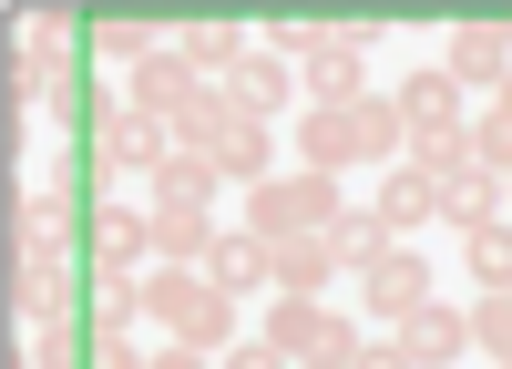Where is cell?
<instances>
[{
  "label": "cell",
  "instance_id": "1",
  "mask_svg": "<svg viewBox=\"0 0 512 369\" xmlns=\"http://www.w3.org/2000/svg\"><path fill=\"white\" fill-rule=\"evenodd\" d=\"M410 154V123H400V93H359V103H328L297 123V164L318 175H349V164H400Z\"/></svg>",
  "mask_w": 512,
  "mask_h": 369
},
{
  "label": "cell",
  "instance_id": "2",
  "mask_svg": "<svg viewBox=\"0 0 512 369\" xmlns=\"http://www.w3.org/2000/svg\"><path fill=\"white\" fill-rule=\"evenodd\" d=\"M144 287H154V328L164 339H185V349H205V359H226L246 328H236V298L226 287H205V267H144Z\"/></svg>",
  "mask_w": 512,
  "mask_h": 369
},
{
  "label": "cell",
  "instance_id": "3",
  "mask_svg": "<svg viewBox=\"0 0 512 369\" xmlns=\"http://www.w3.org/2000/svg\"><path fill=\"white\" fill-rule=\"evenodd\" d=\"M338 216H349V195H338V175H318V164H287V175H267L246 195V226L287 246V236H328Z\"/></svg>",
  "mask_w": 512,
  "mask_h": 369
},
{
  "label": "cell",
  "instance_id": "4",
  "mask_svg": "<svg viewBox=\"0 0 512 369\" xmlns=\"http://www.w3.org/2000/svg\"><path fill=\"white\" fill-rule=\"evenodd\" d=\"M11 318H21V328H62V318H82V287H72L62 236H11Z\"/></svg>",
  "mask_w": 512,
  "mask_h": 369
},
{
  "label": "cell",
  "instance_id": "5",
  "mask_svg": "<svg viewBox=\"0 0 512 369\" xmlns=\"http://www.w3.org/2000/svg\"><path fill=\"white\" fill-rule=\"evenodd\" d=\"M93 164L103 175H164L175 164V123H154V113H134V103H103V134H93Z\"/></svg>",
  "mask_w": 512,
  "mask_h": 369
},
{
  "label": "cell",
  "instance_id": "6",
  "mask_svg": "<svg viewBox=\"0 0 512 369\" xmlns=\"http://www.w3.org/2000/svg\"><path fill=\"white\" fill-rule=\"evenodd\" d=\"M369 21H328V41H318V52L308 62H297V93H308V113H328V103H359L369 93V82H359V52H369Z\"/></svg>",
  "mask_w": 512,
  "mask_h": 369
},
{
  "label": "cell",
  "instance_id": "7",
  "mask_svg": "<svg viewBox=\"0 0 512 369\" xmlns=\"http://www.w3.org/2000/svg\"><path fill=\"white\" fill-rule=\"evenodd\" d=\"M349 287H359V308H369L379 328H410L420 308H431V267H420L410 246H390V257H369V267H359Z\"/></svg>",
  "mask_w": 512,
  "mask_h": 369
},
{
  "label": "cell",
  "instance_id": "8",
  "mask_svg": "<svg viewBox=\"0 0 512 369\" xmlns=\"http://www.w3.org/2000/svg\"><path fill=\"white\" fill-rule=\"evenodd\" d=\"M441 72L461 82V93H502V82H512V31L502 21H461L451 52H441Z\"/></svg>",
  "mask_w": 512,
  "mask_h": 369
},
{
  "label": "cell",
  "instance_id": "9",
  "mask_svg": "<svg viewBox=\"0 0 512 369\" xmlns=\"http://www.w3.org/2000/svg\"><path fill=\"white\" fill-rule=\"evenodd\" d=\"M144 318H154L144 267H93V287H82V328H93V339H113V328H144Z\"/></svg>",
  "mask_w": 512,
  "mask_h": 369
},
{
  "label": "cell",
  "instance_id": "10",
  "mask_svg": "<svg viewBox=\"0 0 512 369\" xmlns=\"http://www.w3.org/2000/svg\"><path fill=\"white\" fill-rule=\"evenodd\" d=\"M205 287H226L236 308L256 298V287H277V257H267V236H256V226H226L216 246H205Z\"/></svg>",
  "mask_w": 512,
  "mask_h": 369
},
{
  "label": "cell",
  "instance_id": "11",
  "mask_svg": "<svg viewBox=\"0 0 512 369\" xmlns=\"http://www.w3.org/2000/svg\"><path fill=\"white\" fill-rule=\"evenodd\" d=\"M164 41L185 52L195 82H236V62L256 52V31H236V21H164Z\"/></svg>",
  "mask_w": 512,
  "mask_h": 369
},
{
  "label": "cell",
  "instance_id": "12",
  "mask_svg": "<svg viewBox=\"0 0 512 369\" xmlns=\"http://www.w3.org/2000/svg\"><path fill=\"white\" fill-rule=\"evenodd\" d=\"M195 93H205V82L185 72V52H175V41H164L154 62H134V72H123V103H134V113H154V123H175Z\"/></svg>",
  "mask_w": 512,
  "mask_h": 369
},
{
  "label": "cell",
  "instance_id": "13",
  "mask_svg": "<svg viewBox=\"0 0 512 369\" xmlns=\"http://www.w3.org/2000/svg\"><path fill=\"white\" fill-rule=\"evenodd\" d=\"M400 123H410V144H431V134H472V123H461V82L431 62V72H410L400 82Z\"/></svg>",
  "mask_w": 512,
  "mask_h": 369
},
{
  "label": "cell",
  "instance_id": "14",
  "mask_svg": "<svg viewBox=\"0 0 512 369\" xmlns=\"http://www.w3.org/2000/svg\"><path fill=\"white\" fill-rule=\"evenodd\" d=\"M400 349H410V369H461V359H472V308H420L410 328H400Z\"/></svg>",
  "mask_w": 512,
  "mask_h": 369
},
{
  "label": "cell",
  "instance_id": "15",
  "mask_svg": "<svg viewBox=\"0 0 512 369\" xmlns=\"http://www.w3.org/2000/svg\"><path fill=\"white\" fill-rule=\"evenodd\" d=\"M226 103H236L246 123H277V113L297 103V62H277V52H246V62H236V82H226Z\"/></svg>",
  "mask_w": 512,
  "mask_h": 369
},
{
  "label": "cell",
  "instance_id": "16",
  "mask_svg": "<svg viewBox=\"0 0 512 369\" xmlns=\"http://www.w3.org/2000/svg\"><path fill=\"white\" fill-rule=\"evenodd\" d=\"M154 216V267H205V246H216V205H144Z\"/></svg>",
  "mask_w": 512,
  "mask_h": 369
},
{
  "label": "cell",
  "instance_id": "17",
  "mask_svg": "<svg viewBox=\"0 0 512 369\" xmlns=\"http://www.w3.org/2000/svg\"><path fill=\"white\" fill-rule=\"evenodd\" d=\"M369 205H379V226H390V236H410V226H441V185L420 175V164H390Z\"/></svg>",
  "mask_w": 512,
  "mask_h": 369
},
{
  "label": "cell",
  "instance_id": "18",
  "mask_svg": "<svg viewBox=\"0 0 512 369\" xmlns=\"http://www.w3.org/2000/svg\"><path fill=\"white\" fill-rule=\"evenodd\" d=\"M205 164L226 175V195H256V185L277 175V123H236V134H226L216 154H205Z\"/></svg>",
  "mask_w": 512,
  "mask_h": 369
},
{
  "label": "cell",
  "instance_id": "19",
  "mask_svg": "<svg viewBox=\"0 0 512 369\" xmlns=\"http://www.w3.org/2000/svg\"><path fill=\"white\" fill-rule=\"evenodd\" d=\"M11 103L62 113V41H11Z\"/></svg>",
  "mask_w": 512,
  "mask_h": 369
},
{
  "label": "cell",
  "instance_id": "20",
  "mask_svg": "<svg viewBox=\"0 0 512 369\" xmlns=\"http://www.w3.org/2000/svg\"><path fill=\"white\" fill-rule=\"evenodd\" d=\"M93 267H154V216L144 205H103L93 216Z\"/></svg>",
  "mask_w": 512,
  "mask_h": 369
},
{
  "label": "cell",
  "instance_id": "21",
  "mask_svg": "<svg viewBox=\"0 0 512 369\" xmlns=\"http://www.w3.org/2000/svg\"><path fill=\"white\" fill-rule=\"evenodd\" d=\"M267 257H277V298H318L328 277H349L328 236H287V246H267Z\"/></svg>",
  "mask_w": 512,
  "mask_h": 369
},
{
  "label": "cell",
  "instance_id": "22",
  "mask_svg": "<svg viewBox=\"0 0 512 369\" xmlns=\"http://www.w3.org/2000/svg\"><path fill=\"white\" fill-rule=\"evenodd\" d=\"M502 216V175H482V164H461V175H441V226L451 236H472Z\"/></svg>",
  "mask_w": 512,
  "mask_h": 369
},
{
  "label": "cell",
  "instance_id": "23",
  "mask_svg": "<svg viewBox=\"0 0 512 369\" xmlns=\"http://www.w3.org/2000/svg\"><path fill=\"white\" fill-rule=\"evenodd\" d=\"M236 123H246V113L226 103V82H205V93H195V103L175 113V154H216V144L236 134Z\"/></svg>",
  "mask_w": 512,
  "mask_h": 369
},
{
  "label": "cell",
  "instance_id": "24",
  "mask_svg": "<svg viewBox=\"0 0 512 369\" xmlns=\"http://www.w3.org/2000/svg\"><path fill=\"white\" fill-rule=\"evenodd\" d=\"M11 369H93V328H82V318L31 328V349H11Z\"/></svg>",
  "mask_w": 512,
  "mask_h": 369
},
{
  "label": "cell",
  "instance_id": "25",
  "mask_svg": "<svg viewBox=\"0 0 512 369\" xmlns=\"http://www.w3.org/2000/svg\"><path fill=\"white\" fill-rule=\"evenodd\" d=\"M216 195H226V175H216L205 154H175V164L144 185V205H216Z\"/></svg>",
  "mask_w": 512,
  "mask_h": 369
},
{
  "label": "cell",
  "instance_id": "26",
  "mask_svg": "<svg viewBox=\"0 0 512 369\" xmlns=\"http://www.w3.org/2000/svg\"><path fill=\"white\" fill-rule=\"evenodd\" d=\"M318 328H328V308H318V298H267V328H256V339L287 349V359H308V349H318Z\"/></svg>",
  "mask_w": 512,
  "mask_h": 369
},
{
  "label": "cell",
  "instance_id": "27",
  "mask_svg": "<svg viewBox=\"0 0 512 369\" xmlns=\"http://www.w3.org/2000/svg\"><path fill=\"white\" fill-rule=\"evenodd\" d=\"M328 246H338V267H349V277H359L369 257H390V246H400V236H390V226H379V205H349V216H338V226H328Z\"/></svg>",
  "mask_w": 512,
  "mask_h": 369
},
{
  "label": "cell",
  "instance_id": "28",
  "mask_svg": "<svg viewBox=\"0 0 512 369\" xmlns=\"http://www.w3.org/2000/svg\"><path fill=\"white\" fill-rule=\"evenodd\" d=\"M461 267H472V287H512V216L461 236Z\"/></svg>",
  "mask_w": 512,
  "mask_h": 369
},
{
  "label": "cell",
  "instance_id": "29",
  "mask_svg": "<svg viewBox=\"0 0 512 369\" xmlns=\"http://www.w3.org/2000/svg\"><path fill=\"white\" fill-rule=\"evenodd\" d=\"M472 349L492 369H512V287H482V298H472Z\"/></svg>",
  "mask_w": 512,
  "mask_h": 369
},
{
  "label": "cell",
  "instance_id": "30",
  "mask_svg": "<svg viewBox=\"0 0 512 369\" xmlns=\"http://www.w3.org/2000/svg\"><path fill=\"white\" fill-rule=\"evenodd\" d=\"M93 52H103L113 72H134V62L164 52V21H103V31H93Z\"/></svg>",
  "mask_w": 512,
  "mask_h": 369
},
{
  "label": "cell",
  "instance_id": "31",
  "mask_svg": "<svg viewBox=\"0 0 512 369\" xmlns=\"http://www.w3.org/2000/svg\"><path fill=\"white\" fill-rule=\"evenodd\" d=\"M62 216H72V195H62V185H41V195L11 205V236H62Z\"/></svg>",
  "mask_w": 512,
  "mask_h": 369
},
{
  "label": "cell",
  "instance_id": "32",
  "mask_svg": "<svg viewBox=\"0 0 512 369\" xmlns=\"http://www.w3.org/2000/svg\"><path fill=\"white\" fill-rule=\"evenodd\" d=\"M93 369H154V349H134V328H113V339H93Z\"/></svg>",
  "mask_w": 512,
  "mask_h": 369
},
{
  "label": "cell",
  "instance_id": "33",
  "mask_svg": "<svg viewBox=\"0 0 512 369\" xmlns=\"http://www.w3.org/2000/svg\"><path fill=\"white\" fill-rule=\"evenodd\" d=\"M216 369H297V359H287V349H267V339H256V328H246V339H236V349H226Z\"/></svg>",
  "mask_w": 512,
  "mask_h": 369
},
{
  "label": "cell",
  "instance_id": "34",
  "mask_svg": "<svg viewBox=\"0 0 512 369\" xmlns=\"http://www.w3.org/2000/svg\"><path fill=\"white\" fill-rule=\"evenodd\" d=\"M359 369H410V349H400V328H379V339L359 349Z\"/></svg>",
  "mask_w": 512,
  "mask_h": 369
},
{
  "label": "cell",
  "instance_id": "35",
  "mask_svg": "<svg viewBox=\"0 0 512 369\" xmlns=\"http://www.w3.org/2000/svg\"><path fill=\"white\" fill-rule=\"evenodd\" d=\"M154 369H216V359H205V349H185V339H164V349H154Z\"/></svg>",
  "mask_w": 512,
  "mask_h": 369
},
{
  "label": "cell",
  "instance_id": "36",
  "mask_svg": "<svg viewBox=\"0 0 512 369\" xmlns=\"http://www.w3.org/2000/svg\"><path fill=\"white\" fill-rule=\"evenodd\" d=\"M502 216H512V175H502Z\"/></svg>",
  "mask_w": 512,
  "mask_h": 369
}]
</instances>
